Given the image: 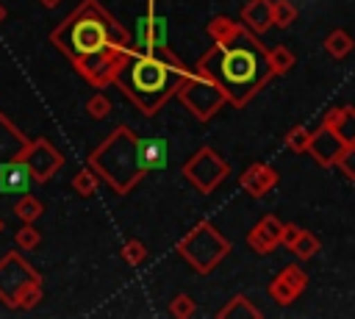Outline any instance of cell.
Listing matches in <instances>:
<instances>
[{
    "instance_id": "6da1fadb",
    "label": "cell",
    "mask_w": 355,
    "mask_h": 319,
    "mask_svg": "<svg viewBox=\"0 0 355 319\" xmlns=\"http://www.w3.org/2000/svg\"><path fill=\"white\" fill-rule=\"evenodd\" d=\"M194 69L208 75L222 89L225 103H230L233 108H244L272 80L266 47L261 44L258 33H252L241 22H236L225 36L214 39Z\"/></svg>"
},
{
    "instance_id": "7a4b0ae2",
    "label": "cell",
    "mask_w": 355,
    "mask_h": 319,
    "mask_svg": "<svg viewBox=\"0 0 355 319\" xmlns=\"http://www.w3.org/2000/svg\"><path fill=\"white\" fill-rule=\"evenodd\" d=\"M189 75H191V67L180 55H175L169 47L161 53H141L130 47L114 83L144 117H155L175 97L178 86Z\"/></svg>"
},
{
    "instance_id": "3957f363",
    "label": "cell",
    "mask_w": 355,
    "mask_h": 319,
    "mask_svg": "<svg viewBox=\"0 0 355 319\" xmlns=\"http://www.w3.org/2000/svg\"><path fill=\"white\" fill-rule=\"evenodd\" d=\"M50 42L69 61H78L105 47H130V31L100 0H80L78 8L53 28Z\"/></svg>"
},
{
    "instance_id": "277c9868",
    "label": "cell",
    "mask_w": 355,
    "mask_h": 319,
    "mask_svg": "<svg viewBox=\"0 0 355 319\" xmlns=\"http://www.w3.org/2000/svg\"><path fill=\"white\" fill-rule=\"evenodd\" d=\"M136 133L128 125H116L111 136L103 139L97 150L89 155V166L100 180H105L116 194H128L147 172L139 164V150H136Z\"/></svg>"
},
{
    "instance_id": "5b68a950",
    "label": "cell",
    "mask_w": 355,
    "mask_h": 319,
    "mask_svg": "<svg viewBox=\"0 0 355 319\" xmlns=\"http://www.w3.org/2000/svg\"><path fill=\"white\" fill-rule=\"evenodd\" d=\"M178 255L191 266V269H197L200 275H208V272H214L227 255H230V250H233V244L208 222V219H202V222H197L180 241H178Z\"/></svg>"
},
{
    "instance_id": "8992f818",
    "label": "cell",
    "mask_w": 355,
    "mask_h": 319,
    "mask_svg": "<svg viewBox=\"0 0 355 319\" xmlns=\"http://www.w3.org/2000/svg\"><path fill=\"white\" fill-rule=\"evenodd\" d=\"M175 97L200 119V122H208L216 117V111L225 105V94L222 89L208 78L202 75L200 69H191V75L178 86Z\"/></svg>"
},
{
    "instance_id": "52a82bcc",
    "label": "cell",
    "mask_w": 355,
    "mask_h": 319,
    "mask_svg": "<svg viewBox=\"0 0 355 319\" xmlns=\"http://www.w3.org/2000/svg\"><path fill=\"white\" fill-rule=\"evenodd\" d=\"M227 175H230V164H227L214 147H200V150L183 164V178H186L200 194H211L214 189H219Z\"/></svg>"
},
{
    "instance_id": "ba28073f",
    "label": "cell",
    "mask_w": 355,
    "mask_h": 319,
    "mask_svg": "<svg viewBox=\"0 0 355 319\" xmlns=\"http://www.w3.org/2000/svg\"><path fill=\"white\" fill-rule=\"evenodd\" d=\"M128 53H130V47H105V50H100V53H92V55H86V58L72 61V67H75V72H78L89 86L105 89V86L114 83V78H116L119 67L125 64Z\"/></svg>"
},
{
    "instance_id": "9c48e42d",
    "label": "cell",
    "mask_w": 355,
    "mask_h": 319,
    "mask_svg": "<svg viewBox=\"0 0 355 319\" xmlns=\"http://www.w3.org/2000/svg\"><path fill=\"white\" fill-rule=\"evenodd\" d=\"M33 280H42L39 272L17 252V250H8L3 258H0V302L14 308L17 305V297L25 291V286H31Z\"/></svg>"
},
{
    "instance_id": "30bf717a",
    "label": "cell",
    "mask_w": 355,
    "mask_h": 319,
    "mask_svg": "<svg viewBox=\"0 0 355 319\" xmlns=\"http://www.w3.org/2000/svg\"><path fill=\"white\" fill-rule=\"evenodd\" d=\"M130 47L141 53H161L169 47L166 17L155 14V0H147V11L136 19V31L130 33Z\"/></svg>"
},
{
    "instance_id": "8fae6325",
    "label": "cell",
    "mask_w": 355,
    "mask_h": 319,
    "mask_svg": "<svg viewBox=\"0 0 355 319\" xmlns=\"http://www.w3.org/2000/svg\"><path fill=\"white\" fill-rule=\"evenodd\" d=\"M22 161L33 178V183H47L53 180V175L64 166V155L55 150V144L50 139H31L28 147L22 150Z\"/></svg>"
},
{
    "instance_id": "7c38bea8",
    "label": "cell",
    "mask_w": 355,
    "mask_h": 319,
    "mask_svg": "<svg viewBox=\"0 0 355 319\" xmlns=\"http://www.w3.org/2000/svg\"><path fill=\"white\" fill-rule=\"evenodd\" d=\"M308 286V272L300 266V264H288L286 269H280V275L269 283V297L277 302V305H291Z\"/></svg>"
},
{
    "instance_id": "4fadbf2b",
    "label": "cell",
    "mask_w": 355,
    "mask_h": 319,
    "mask_svg": "<svg viewBox=\"0 0 355 319\" xmlns=\"http://www.w3.org/2000/svg\"><path fill=\"white\" fill-rule=\"evenodd\" d=\"M347 144H352V141H344L336 130H330L327 125H319V128L311 133L305 153H311V158H313L319 166H333L336 158L341 155V150H344Z\"/></svg>"
},
{
    "instance_id": "5bb4252c",
    "label": "cell",
    "mask_w": 355,
    "mask_h": 319,
    "mask_svg": "<svg viewBox=\"0 0 355 319\" xmlns=\"http://www.w3.org/2000/svg\"><path fill=\"white\" fill-rule=\"evenodd\" d=\"M277 172L269 166V164H261V161H255V164H250L241 175H239V186L250 194V197H266L275 186H277Z\"/></svg>"
},
{
    "instance_id": "9a60e30c",
    "label": "cell",
    "mask_w": 355,
    "mask_h": 319,
    "mask_svg": "<svg viewBox=\"0 0 355 319\" xmlns=\"http://www.w3.org/2000/svg\"><path fill=\"white\" fill-rule=\"evenodd\" d=\"M280 233H283V222L275 214H266L258 219L255 227H250L247 233V244L258 252V255H269L277 244H280Z\"/></svg>"
},
{
    "instance_id": "2e32d148",
    "label": "cell",
    "mask_w": 355,
    "mask_h": 319,
    "mask_svg": "<svg viewBox=\"0 0 355 319\" xmlns=\"http://www.w3.org/2000/svg\"><path fill=\"white\" fill-rule=\"evenodd\" d=\"M28 141L31 139L6 114H0V166L8 164V161L22 158V150L28 147Z\"/></svg>"
},
{
    "instance_id": "e0dca14e",
    "label": "cell",
    "mask_w": 355,
    "mask_h": 319,
    "mask_svg": "<svg viewBox=\"0 0 355 319\" xmlns=\"http://www.w3.org/2000/svg\"><path fill=\"white\" fill-rule=\"evenodd\" d=\"M136 150H139V164L144 172H158L166 169L169 161V144L161 136H147V139H136Z\"/></svg>"
},
{
    "instance_id": "ac0fdd59",
    "label": "cell",
    "mask_w": 355,
    "mask_h": 319,
    "mask_svg": "<svg viewBox=\"0 0 355 319\" xmlns=\"http://www.w3.org/2000/svg\"><path fill=\"white\" fill-rule=\"evenodd\" d=\"M31 186H33V178L22 158L0 166V194H28Z\"/></svg>"
},
{
    "instance_id": "d6986e66",
    "label": "cell",
    "mask_w": 355,
    "mask_h": 319,
    "mask_svg": "<svg viewBox=\"0 0 355 319\" xmlns=\"http://www.w3.org/2000/svg\"><path fill=\"white\" fill-rule=\"evenodd\" d=\"M241 25L252 33H266L272 28V0H247L241 8Z\"/></svg>"
},
{
    "instance_id": "ffe728a7",
    "label": "cell",
    "mask_w": 355,
    "mask_h": 319,
    "mask_svg": "<svg viewBox=\"0 0 355 319\" xmlns=\"http://www.w3.org/2000/svg\"><path fill=\"white\" fill-rule=\"evenodd\" d=\"M319 125H327L330 130H336L344 141H355V108L352 105H336L330 108Z\"/></svg>"
},
{
    "instance_id": "44dd1931",
    "label": "cell",
    "mask_w": 355,
    "mask_h": 319,
    "mask_svg": "<svg viewBox=\"0 0 355 319\" xmlns=\"http://www.w3.org/2000/svg\"><path fill=\"white\" fill-rule=\"evenodd\" d=\"M219 319H261V311L252 305L250 297L244 294H236L233 300H227V305H222L216 311Z\"/></svg>"
},
{
    "instance_id": "7402d4cb",
    "label": "cell",
    "mask_w": 355,
    "mask_h": 319,
    "mask_svg": "<svg viewBox=\"0 0 355 319\" xmlns=\"http://www.w3.org/2000/svg\"><path fill=\"white\" fill-rule=\"evenodd\" d=\"M322 47H324V53H327L330 58H347V55L352 53L355 42H352V36H349L344 28H336V31H330V33L324 36Z\"/></svg>"
},
{
    "instance_id": "603a6c76",
    "label": "cell",
    "mask_w": 355,
    "mask_h": 319,
    "mask_svg": "<svg viewBox=\"0 0 355 319\" xmlns=\"http://www.w3.org/2000/svg\"><path fill=\"white\" fill-rule=\"evenodd\" d=\"M266 64H269L272 78H277V75H286V72L297 64V55L291 53V47H286V44H275L272 50H266Z\"/></svg>"
},
{
    "instance_id": "cb8c5ba5",
    "label": "cell",
    "mask_w": 355,
    "mask_h": 319,
    "mask_svg": "<svg viewBox=\"0 0 355 319\" xmlns=\"http://www.w3.org/2000/svg\"><path fill=\"white\" fill-rule=\"evenodd\" d=\"M97 183H100V178L94 175V169H92L89 164H86V166H80V169L72 175V180H69V186L75 189V194H78V197H94Z\"/></svg>"
},
{
    "instance_id": "d4e9b609",
    "label": "cell",
    "mask_w": 355,
    "mask_h": 319,
    "mask_svg": "<svg viewBox=\"0 0 355 319\" xmlns=\"http://www.w3.org/2000/svg\"><path fill=\"white\" fill-rule=\"evenodd\" d=\"M44 214V205L28 191V194H19V200H17V205H14V216L19 219V222H36L39 216Z\"/></svg>"
},
{
    "instance_id": "484cf974",
    "label": "cell",
    "mask_w": 355,
    "mask_h": 319,
    "mask_svg": "<svg viewBox=\"0 0 355 319\" xmlns=\"http://www.w3.org/2000/svg\"><path fill=\"white\" fill-rule=\"evenodd\" d=\"M288 250H291V252H294L300 261H311V258H313V255L322 250V241H319V239H316L311 230H300V236L294 239V244H291Z\"/></svg>"
},
{
    "instance_id": "4316f807",
    "label": "cell",
    "mask_w": 355,
    "mask_h": 319,
    "mask_svg": "<svg viewBox=\"0 0 355 319\" xmlns=\"http://www.w3.org/2000/svg\"><path fill=\"white\" fill-rule=\"evenodd\" d=\"M297 3L294 0H272V25L288 28L297 19Z\"/></svg>"
},
{
    "instance_id": "83f0119b",
    "label": "cell",
    "mask_w": 355,
    "mask_h": 319,
    "mask_svg": "<svg viewBox=\"0 0 355 319\" xmlns=\"http://www.w3.org/2000/svg\"><path fill=\"white\" fill-rule=\"evenodd\" d=\"M42 300H44V286H42V280H33V283L25 286V291L17 297L14 311H33Z\"/></svg>"
},
{
    "instance_id": "f1b7e54d",
    "label": "cell",
    "mask_w": 355,
    "mask_h": 319,
    "mask_svg": "<svg viewBox=\"0 0 355 319\" xmlns=\"http://www.w3.org/2000/svg\"><path fill=\"white\" fill-rule=\"evenodd\" d=\"M119 255H122V261H125L128 266H141V264L147 261V247H144L141 239H128V241L122 244Z\"/></svg>"
},
{
    "instance_id": "f546056e",
    "label": "cell",
    "mask_w": 355,
    "mask_h": 319,
    "mask_svg": "<svg viewBox=\"0 0 355 319\" xmlns=\"http://www.w3.org/2000/svg\"><path fill=\"white\" fill-rule=\"evenodd\" d=\"M14 244H17V250H36L39 244H42V233L33 227V222H22V227L14 233Z\"/></svg>"
},
{
    "instance_id": "4dcf8cb0",
    "label": "cell",
    "mask_w": 355,
    "mask_h": 319,
    "mask_svg": "<svg viewBox=\"0 0 355 319\" xmlns=\"http://www.w3.org/2000/svg\"><path fill=\"white\" fill-rule=\"evenodd\" d=\"M308 139H311V130L305 128V125H294V128H288V133L283 136V144L291 150V153H305L308 150Z\"/></svg>"
},
{
    "instance_id": "1f68e13d",
    "label": "cell",
    "mask_w": 355,
    "mask_h": 319,
    "mask_svg": "<svg viewBox=\"0 0 355 319\" xmlns=\"http://www.w3.org/2000/svg\"><path fill=\"white\" fill-rule=\"evenodd\" d=\"M194 311H197V302L189 297V294H175L172 297V302H169V313L175 316V319H189V316H194Z\"/></svg>"
},
{
    "instance_id": "d6a6232c",
    "label": "cell",
    "mask_w": 355,
    "mask_h": 319,
    "mask_svg": "<svg viewBox=\"0 0 355 319\" xmlns=\"http://www.w3.org/2000/svg\"><path fill=\"white\" fill-rule=\"evenodd\" d=\"M86 114L92 117V119H105L108 114H111V100L105 97V94H92L89 100H86Z\"/></svg>"
},
{
    "instance_id": "836d02e7",
    "label": "cell",
    "mask_w": 355,
    "mask_h": 319,
    "mask_svg": "<svg viewBox=\"0 0 355 319\" xmlns=\"http://www.w3.org/2000/svg\"><path fill=\"white\" fill-rule=\"evenodd\" d=\"M333 166H338L341 172H344V178L347 180H355V141L352 144H347L344 150H341V155L336 158V164Z\"/></svg>"
},
{
    "instance_id": "e575fe53",
    "label": "cell",
    "mask_w": 355,
    "mask_h": 319,
    "mask_svg": "<svg viewBox=\"0 0 355 319\" xmlns=\"http://www.w3.org/2000/svg\"><path fill=\"white\" fill-rule=\"evenodd\" d=\"M233 25H236V19H230V17H225V14H216V17H211V19H208L205 33H208L211 39H219V36H225Z\"/></svg>"
},
{
    "instance_id": "d590c367",
    "label": "cell",
    "mask_w": 355,
    "mask_h": 319,
    "mask_svg": "<svg viewBox=\"0 0 355 319\" xmlns=\"http://www.w3.org/2000/svg\"><path fill=\"white\" fill-rule=\"evenodd\" d=\"M300 230H302L300 225H294V222H288V225H286V222H283V233H280V244H283V247H291V244H294V239L300 236Z\"/></svg>"
},
{
    "instance_id": "8d00e7d4",
    "label": "cell",
    "mask_w": 355,
    "mask_h": 319,
    "mask_svg": "<svg viewBox=\"0 0 355 319\" xmlns=\"http://www.w3.org/2000/svg\"><path fill=\"white\" fill-rule=\"evenodd\" d=\"M39 3H42V6H44V8H55V6H58V3H61V0H39Z\"/></svg>"
},
{
    "instance_id": "74e56055",
    "label": "cell",
    "mask_w": 355,
    "mask_h": 319,
    "mask_svg": "<svg viewBox=\"0 0 355 319\" xmlns=\"http://www.w3.org/2000/svg\"><path fill=\"white\" fill-rule=\"evenodd\" d=\"M3 19H6V6L0 3V22H3Z\"/></svg>"
},
{
    "instance_id": "f35d334b",
    "label": "cell",
    "mask_w": 355,
    "mask_h": 319,
    "mask_svg": "<svg viewBox=\"0 0 355 319\" xmlns=\"http://www.w3.org/2000/svg\"><path fill=\"white\" fill-rule=\"evenodd\" d=\"M3 230H6V219L0 216V233H3Z\"/></svg>"
}]
</instances>
